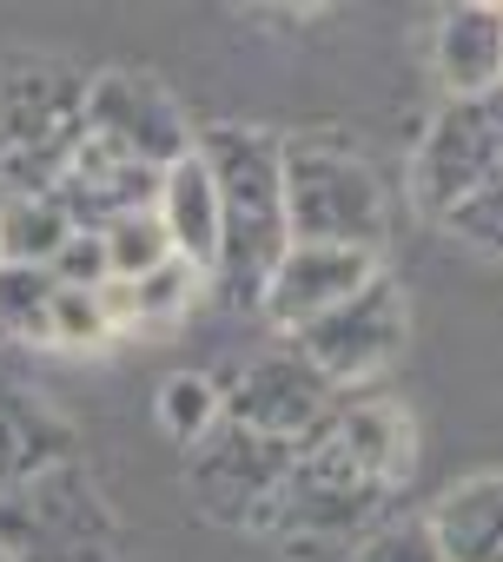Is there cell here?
<instances>
[{"label": "cell", "instance_id": "obj_1", "mask_svg": "<svg viewBox=\"0 0 503 562\" xmlns=\"http://www.w3.org/2000/svg\"><path fill=\"white\" fill-rule=\"evenodd\" d=\"M199 159L219 179V218H225V251L212 292L225 312H266V285L292 251V205H286V139L259 126H205Z\"/></svg>", "mask_w": 503, "mask_h": 562}, {"label": "cell", "instance_id": "obj_2", "mask_svg": "<svg viewBox=\"0 0 503 562\" xmlns=\"http://www.w3.org/2000/svg\"><path fill=\"white\" fill-rule=\"evenodd\" d=\"M286 205L292 245H384V186L371 159L332 133H286Z\"/></svg>", "mask_w": 503, "mask_h": 562}, {"label": "cell", "instance_id": "obj_3", "mask_svg": "<svg viewBox=\"0 0 503 562\" xmlns=\"http://www.w3.org/2000/svg\"><path fill=\"white\" fill-rule=\"evenodd\" d=\"M0 542L21 562H120L113 509L80 463H54L0 496Z\"/></svg>", "mask_w": 503, "mask_h": 562}, {"label": "cell", "instance_id": "obj_4", "mask_svg": "<svg viewBox=\"0 0 503 562\" xmlns=\"http://www.w3.org/2000/svg\"><path fill=\"white\" fill-rule=\"evenodd\" d=\"M292 463H299V443H272V437H259V430H245V424L225 417L186 463L192 509L205 522H225V529H259L266 509L279 503Z\"/></svg>", "mask_w": 503, "mask_h": 562}, {"label": "cell", "instance_id": "obj_5", "mask_svg": "<svg viewBox=\"0 0 503 562\" xmlns=\"http://www.w3.org/2000/svg\"><path fill=\"white\" fill-rule=\"evenodd\" d=\"M87 139L153 172H172L179 159L199 153V133L186 126L179 100L139 67H107L87 80Z\"/></svg>", "mask_w": 503, "mask_h": 562}, {"label": "cell", "instance_id": "obj_6", "mask_svg": "<svg viewBox=\"0 0 503 562\" xmlns=\"http://www.w3.org/2000/svg\"><path fill=\"white\" fill-rule=\"evenodd\" d=\"M404 331H411V305H404V285L384 271V278H371L358 299H345L338 312H325L318 325H305L292 345L312 358V371L325 384L351 391V384L378 378L404 351Z\"/></svg>", "mask_w": 503, "mask_h": 562}, {"label": "cell", "instance_id": "obj_7", "mask_svg": "<svg viewBox=\"0 0 503 562\" xmlns=\"http://www.w3.org/2000/svg\"><path fill=\"white\" fill-rule=\"evenodd\" d=\"M490 179H503V133L490 120V100H444L437 120L417 139V159H411V199H417V212L444 218L470 192H483Z\"/></svg>", "mask_w": 503, "mask_h": 562}, {"label": "cell", "instance_id": "obj_8", "mask_svg": "<svg viewBox=\"0 0 503 562\" xmlns=\"http://www.w3.org/2000/svg\"><path fill=\"white\" fill-rule=\"evenodd\" d=\"M305 463L358 483L365 496L391 503L411 476V417L398 404H371V397H345L305 443H299Z\"/></svg>", "mask_w": 503, "mask_h": 562}, {"label": "cell", "instance_id": "obj_9", "mask_svg": "<svg viewBox=\"0 0 503 562\" xmlns=\"http://www.w3.org/2000/svg\"><path fill=\"white\" fill-rule=\"evenodd\" d=\"M338 404H345L338 384H325L292 338L279 351H266V358H252L225 384V417L245 424V430H259V437H272V443H305Z\"/></svg>", "mask_w": 503, "mask_h": 562}, {"label": "cell", "instance_id": "obj_10", "mask_svg": "<svg viewBox=\"0 0 503 562\" xmlns=\"http://www.w3.org/2000/svg\"><path fill=\"white\" fill-rule=\"evenodd\" d=\"M371 278H384L378 251H351V245H292L286 265L272 271L266 285V325L299 338L305 325H318L325 312H338L345 299H358Z\"/></svg>", "mask_w": 503, "mask_h": 562}, {"label": "cell", "instance_id": "obj_11", "mask_svg": "<svg viewBox=\"0 0 503 562\" xmlns=\"http://www.w3.org/2000/svg\"><path fill=\"white\" fill-rule=\"evenodd\" d=\"M431 74L450 100L503 93V0H457L431 27Z\"/></svg>", "mask_w": 503, "mask_h": 562}, {"label": "cell", "instance_id": "obj_12", "mask_svg": "<svg viewBox=\"0 0 503 562\" xmlns=\"http://www.w3.org/2000/svg\"><path fill=\"white\" fill-rule=\"evenodd\" d=\"M159 225H166V238H172V251L186 265H199L205 278H219L225 218H219V179H212V166L199 153L166 172V186H159Z\"/></svg>", "mask_w": 503, "mask_h": 562}, {"label": "cell", "instance_id": "obj_13", "mask_svg": "<svg viewBox=\"0 0 503 562\" xmlns=\"http://www.w3.org/2000/svg\"><path fill=\"white\" fill-rule=\"evenodd\" d=\"M54 463H74V430L54 411H41L34 391L0 378V496L27 476H41V470H54Z\"/></svg>", "mask_w": 503, "mask_h": 562}, {"label": "cell", "instance_id": "obj_14", "mask_svg": "<svg viewBox=\"0 0 503 562\" xmlns=\"http://www.w3.org/2000/svg\"><path fill=\"white\" fill-rule=\"evenodd\" d=\"M444 562H503V476H463L424 509Z\"/></svg>", "mask_w": 503, "mask_h": 562}, {"label": "cell", "instance_id": "obj_15", "mask_svg": "<svg viewBox=\"0 0 503 562\" xmlns=\"http://www.w3.org/2000/svg\"><path fill=\"white\" fill-rule=\"evenodd\" d=\"M74 212L60 205V192H27V199H0V265H47L67 251L74 238Z\"/></svg>", "mask_w": 503, "mask_h": 562}, {"label": "cell", "instance_id": "obj_16", "mask_svg": "<svg viewBox=\"0 0 503 562\" xmlns=\"http://www.w3.org/2000/svg\"><path fill=\"white\" fill-rule=\"evenodd\" d=\"M54 299L60 278L47 265H0V338L54 345Z\"/></svg>", "mask_w": 503, "mask_h": 562}, {"label": "cell", "instance_id": "obj_17", "mask_svg": "<svg viewBox=\"0 0 503 562\" xmlns=\"http://www.w3.org/2000/svg\"><path fill=\"white\" fill-rule=\"evenodd\" d=\"M153 417H159V430H166L172 443L199 450V443L225 424V384H212V378H199V371H172V378L153 391Z\"/></svg>", "mask_w": 503, "mask_h": 562}, {"label": "cell", "instance_id": "obj_18", "mask_svg": "<svg viewBox=\"0 0 503 562\" xmlns=\"http://www.w3.org/2000/svg\"><path fill=\"white\" fill-rule=\"evenodd\" d=\"M100 238H107V265H113V278H126V285H139V278H153L159 265L179 258L172 238H166V225H159V212H126V218H113Z\"/></svg>", "mask_w": 503, "mask_h": 562}, {"label": "cell", "instance_id": "obj_19", "mask_svg": "<svg viewBox=\"0 0 503 562\" xmlns=\"http://www.w3.org/2000/svg\"><path fill=\"white\" fill-rule=\"evenodd\" d=\"M199 285H212V278H205L199 265H186V258H172V265H159L153 278H139V285H133V331H139V325H172V318H186L192 299H199Z\"/></svg>", "mask_w": 503, "mask_h": 562}, {"label": "cell", "instance_id": "obj_20", "mask_svg": "<svg viewBox=\"0 0 503 562\" xmlns=\"http://www.w3.org/2000/svg\"><path fill=\"white\" fill-rule=\"evenodd\" d=\"M345 562H444V549H437L431 522L411 516V522H378L371 536H358L345 549Z\"/></svg>", "mask_w": 503, "mask_h": 562}, {"label": "cell", "instance_id": "obj_21", "mask_svg": "<svg viewBox=\"0 0 503 562\" xmlns=\"http://www.w3.org/2000/svg\"><path fill=\"white\" fill-rule=\"evenodd\" d=\"M444 232H457L463 245H477V251H490V258H503V179H490L483 192H470L457 212H444L437 218Z\"/></svg>", "mask_w": 503, "mask_h": 562}, {"label": "cell", "instance_id": "obj_22", "mask_svg": "<svg viewBox=\"0 0 503 562\" xmlns=\"http://www.w3.org/2000/svg\"><path fill=\"white\" fill-rule=\"evenodd\" d=\"M100 338H113L100 292H67L60 285V299H54V351H93Z\"/></svg>", "mask_w": 503, "mask_h": 562}, {"label": "cell", "instance_id": "obj_23", "mask_svg": "<svg viewBox=\"0 0 503 562\" xmlns=\"http://www.w3.org/2000/svg\"><path fill=\"white\" fill-rule=\"evenodd\" d=\"M54 278H60L67 292H100L107 278H113V265H107V238H100V232H74L67 251L54 258Z\"/></svg>", "mask_w": 503, "mask_h": 562}, {"label": "cell", "instance_id": "obj_24", "mask_svg": "<svg viewBox=\"0 0 503 562\" xmlns=\"http://www.w3.org/2000/svg\"><path fill=\"white\" fill-rule=\"evenodd\" d=\"M490 120H496V133H503V93H490Z\"/></svg>", "mask_w": 503, "mask_h": 562}, {"label": "cell", "instance_id": "obj_25", "mask_svg": "<svg viewBox=\"0 0 503 562\" xmlns=\"http://www.w3.org/2000/svg\"><path fill=\"white\" fill-rule=\"evenodd\" d=\"M0 562H21V555H14V549H8V542H0Z\"/></svg>", "mask_w": 503, "mask_h": 562}]
</instances>
